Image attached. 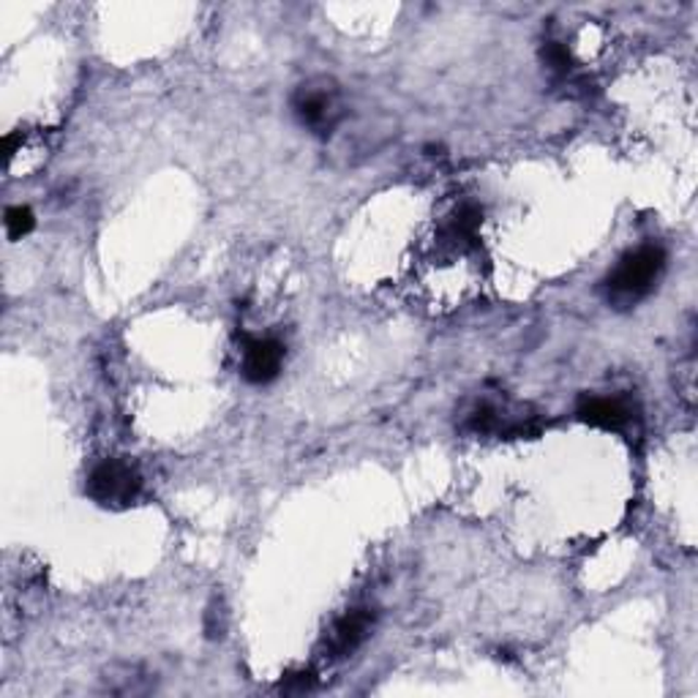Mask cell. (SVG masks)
Here are the masks:
<instances>
[{
  "label": "cell",
  "instance_id": "obj_4",
  "mask_svg": "<svg viewBox=\"0 0 698 698\" xmlns=\"http://www.w3.org/2000/svg\"><path fill=\"white\" fill-rule=\"evenodd\" d=\"M284 363V347L276 338H246L244 377L251 385H267L278 377Z\"/></svg>",
  "mask_w": 698,
  "mask_h": 698
},
{
  "label": "cell",
  "instance_id": "obj_8",
  "mask_svg": "<svg viewBox=\"0 0 698 698\" xmlns=\"http://www.w3.org/2000/svg\"><path fill=\"white\" fill-rule=\"evenodd\" d=\"M3 224H7L9 240H23L25 235H28L30 229L36 227V216H34V211H30V208L12 205L7 211V219H3Z\"/></svg>",
  "mask_w": 698,
  "mask_h": 698
},
{
  "label": "cell",
  "instance_id": "obj_3",
  "mask_svg": "<svg viewBox=\"0 0 698 698\" xmlns=\"http://www.w3.org/2000/svg\"><path fill=\"white\" fill-rule=\"evenodd\" d=\"M142 491V477L128 461L107 459L90 472L88 497L101 508H128Z\"/></svg>",
  "mask_w": 698,
  "mask_h": 698
},
{
  "label": "cell",
  "instance_id": "obj_1",
  "mask_svg": "<svg viewBox=\"0 0 698 698\" xmlns=\"http://www.w3.org/2000/svg\"><path fill=\"white\" fill-rule=\"evenodd\" d=\"M665 267V251L660 246H641L620 260V265L606 278V295L616 306H633L652 292L655 282Z\"/></svg>",
  "mask_w": 698,
  "mask_h": 698
},
{
  "label": "cell",
  "instance_id": "obj_6",
  "mask_svg": "<svg viewBox=\"0 0 698 698\" xmlns=\"http://www.w3.org/2000/svg\"><path fill=\"white\" fill-rule=\"evenodd\" d=\"M631 407L622 399H606V396H593V399H584L582 407H578V417L589 426L598 428H611V432H620L622 426L631 423Z\"/></svg>",
  "mask_w": 698,
  "mask_h": 698
},
{
  "label": "cell",
  "instance_id": "obj_9",
  "mask_svg": "<svg viewBox=\"0 0 698 698\" xmlns=\"http://www.w3.org/2000/svg\"><path fill=\"white\" fill-rule=\"evenodd\" d=\"M544 61H546V66L557 74H568L573 66L571 52H568V47L560 45V41H549V45L544 47Z\"/></svg>",
  "mask_w": 698,
  "mask_h": 698
},
{
  "label": "cell",
  "instance_id": "obj_7",
  "mask_svg": "<svg viewBox=\"0 0 698 698\" xmlns=\"http://www.w3.org/2000/svg\"><path fill=\"white\" fill-rule=\"evenodd\" d=\"M104 685L107 690L117 693V696H139V693H148L150 687H153V680L139 674L137 665H126L121 674L112 671L110 676H104Z\"/></svg>",
  "mask_w": 698,
  "mask_h": 698
},
{
  "label": "cell",
  "instance_id": "obj_10",
  "mask_svg": "<svg viewBox=\"0 0 698 698\" xmlns=\"http://www.w3.org/2000/svg\"><path fill=\"white\" fill-rule=\"evenodd\" d=\"M311 687H314V674H309V671H298V674H289L287 680L282 682V690L284 693H295V696H300V693H309Z\"/></svg>",
  "mask_w": 698,
  "mask_h": 698
},
{
  "label": "cell",
  "instance_id": "obj_5",
  "mask_svg": "<svg viewBox=\"0 0 698 698\" xmlns=\"http://www.w3.org/2000/svg\"><path fill=\"white\" fill-rule=\"evenodd\" d=\"M374 614L369 609H352L344 614L341 620L333 625L331 636H327L325 649L331 658H347L349 652H356L363 641H366L369 631H372Z\"/></svg>",
  "mask_w": 698,
  "mask_h": 698
},
{
  "label": "cell",
  "instance_id": "obj_2",
  "mask_svg": "<svg viewBox=\"0 0 698 698\" xmlns=\"http://www.w3.org/2000/svg\"><path fill=\"white\" fill-rule=\"evenodd\" d=\"M292 110L306 128L314 134H331L344 117L338 85L333 79H311L300 85L292 99Z\"/></svg>",
  "mask_w": 698,
  "mask_h": 698
}]
</instances>
